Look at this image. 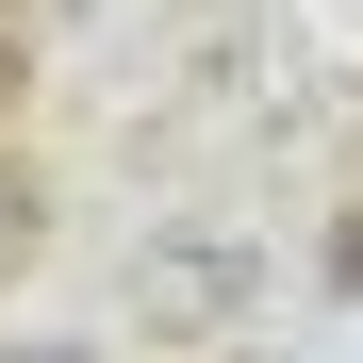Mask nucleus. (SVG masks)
I'll list each match as a JSON object with an SVG mask.
<instances>
[{
	"instance_id": "1",
	"label": "nucleus",
	"mask_w": 363,
	"mask_h": 363,
	"mask_svg": "<svg viewBox=\"0 0 363 363\" xmlns=\"http://www.w3.org/2000/svg\"><path fill=\"white\" fill-rule=\"evenodd\" d=\"M0 231H17V199H0Z\"/></svg>"
}]
</instances>
